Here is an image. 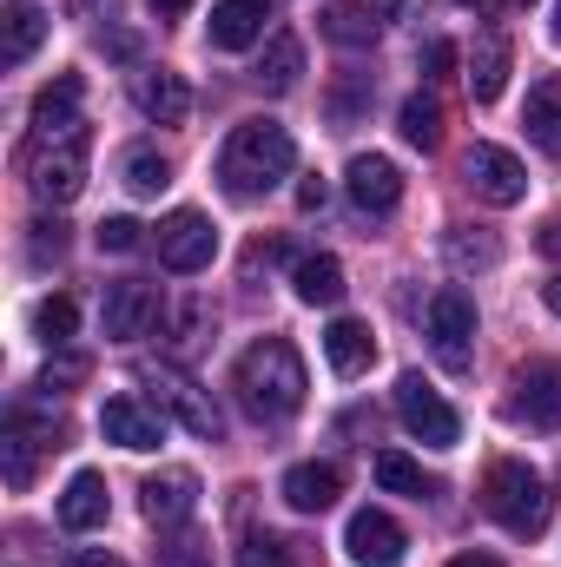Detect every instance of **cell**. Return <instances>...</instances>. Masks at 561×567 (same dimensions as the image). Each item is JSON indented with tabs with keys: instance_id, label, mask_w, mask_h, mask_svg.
I'll use <instances>...</instances> for the list:
<instances>
[{
	"instance_id": "30",
	"label": "cell",
	"mask_w": 561,
	"mask_h": 567,
	"mask_svg": "<svg viewBox=\"0 0 561 567\" xmlns=\"http://www.w3.org/2000/svg\"><path fill=\"white\" fill-rule=\"evenodd\" d=\"M377 488L410 495V502H429V495H436V475H422V462H410L404 449H384V455H377Z\"/></svg>"
},
{
	"instance_id": "29",
	"label": "cell",
	"mask_w": 561,
	"mask_h": 567,
	"mask_svg": "<svg viewBox=\"0 0 561 567\" xmlns=\"http://www.w3.org/2000/svg\"><path fill=\"white\" fill-rule=\"evenodd\" d=\"M120 185H126V192H140V198H159V192L172 185L165 152H159V145H126V158H120Z\"/></svg>"
},
{
	"instance_id": "23",
	"label": "cell",
	"mask_w": 561,
	"mask_h": 567,
	"mask_svg": "<svg viewBox=\"0 0 561 567\" xmlns=\"http://www.w3.org/2000/svg\"><path fill=\"white\" fill-rule=\"evenodd\" d=\"M522 133H529L536 152L561 158V80H555V73H549V80H536V93H529V106H522Z\"/></svg>"
},
{
	"instance_id": "12",
	"label": "cell",
	"mask_w": 561,
	"mask_h": 567,
	"mask_svg": "<svg viewBox=\"0 0 561 567\" xmlns=\"http://www.w3.org/2000/svg\"><path fill=\"white\" fill-rule=\"evenodd\" d=\"M344 192H350V205H357L364 218H384V212L404 205V172H397V158H384V152H357V158L344 165Z\"/></svg>"
},
{
	"instance_id": "25",
	"label": "cell",
	"mask_w": 561,
	"mask_h": 567,
	"mask_svg": "<svg viewBox=\"0 0 561 567\" xmlns=\"http://www.w3.org/2000/svg\"><path fill=\"white\" fill-rule=\"evenodd\" d=\"M80 100H86V80L80 73H60L33 93V126L40 133H60V126H80Z\"/></svg>"
},
{
	"instance_id": "11",
	"label": "cell",
	"mask_w": 561,
	"mask_h": 567,
	"mask_svg": "<svg viewBox=\"0 0 561 567\" xmlns=\"http://www.w3.org/2000/svg\"><path fill=\"white\" fill-rule=\"evenodd\" d=\"M159 317H165L159 284H145V278H120V284H106V297H100V323H106V337H113V343L145 337Z\"/></svg>"
},
{
	"instance_id": "45",
	"label": "cell",
	"mask_w": 561,
	"mask_h": 567,
	"mask_svg": "<svg viewBox=\"0 0 561 567\" xmlns=\"http://www.w3.org/2000/svg\"><path fill=\"white\" fill-rule=\"evenodd\" d=\"M67 567H113V555H106V561H100V555H73Z\"/></svg>"
},
{
	"instance_id": "33",
	"label": "cell",
	"mask_w": 561,
	"mask_h": 567,
	"mask_svg": "<svg viewBox=\"0 0 561 567\" xmlns=\"http://www.w3.org/2000/svg\"><path fill=\"white\" fill-rule=\"evenodd\" d=\"M238 567H290V542L272 535V528H265V535L252 528V535H245V548H238Z\"/></svg>"
},
{
	"instance_id": "5",
	"label": "cell",
	"mask_w": 561,
	"mask_h": 567,
	"mask_svg": "<svg viewBox=\"0 0 561 567\" xmlns=\"http://www.w3.org/2000/svg\"><path fill=\"white\" fill-rule=\"evenodd\" d=\"M422 330L442 357V370H469V343H476V297L462 284H442L422 310Z\"/></svg>"
},
{
	"instance_id": "10",
	"label": "cell",
	"mask_w": 561,
	"mask_h": 567,
	"mask_svg": "<svg viewBox=\"0 0 561 567\" xmlns=\"http://www.w3.org/2000/svg\"><path fill=\"white\" fill-rule=\"evenodd\" d=\"M212 258H218V231H212L205 212H172V218L159 225V265H165V271L192 278V271H205Z\"/></svg>"
},
{
	"instance_id": "42",
	"label": "cell",
	"mask_w": 561,
	"mask_h": 567,
	"mask_svg": "<svg viewBox=\"0 0 561 567\" xmlns=\"http://www.w3.org/2000/svg\"><path fill=\"white\" fill-rule=\"evenodd\" d=\"M145 7H152V13H159V20H172V13H185V7H192V0H145Z\"/></svg>"
},
{
	"instance_id": "7",
	"label": "cell",
	"mask_w": 561,
	"mask_h": 567,
	"mask_svg": "<svg viewBox=\"0 0 561 567\" xmlns=\"http://www.w3.org/2000/svg\"><path fill=\"white\" fill-rule=\"evenodd\" d=\"M509 416L529 429H561V363L555 357H529L509 377Z\"/></svg>"
},
{
	"instance_id": "28",
	"label": "cell",
	"mask_w": 561,
	"mask_h": 567,
	"mask_svg": "<svg viewBox=\"0 0 561 567\" xmlns=\"http://www.w3.org/2000/svg\"><path fill=\"white\" fill-rule=\"evenodd\" d=\"M297 73H304V47H297V33H272V47H265V60L252 66V80H258L265 93H290Z\"/></svg>"
},
{
	"instance_id": "31",
	"label": "cell",
	"mask_w": 561,
	"mask_h": 567,
	"mask_svg": "<svg viewBox=\"0 0 561 567\" xmlns=\"http://www.w3.org/2000/svg\"><path fill=\"white\" fill-rule=\"evenodd\" d=\"M397 126H404V140L417 145V152H436V145H442V106H436L429 93H410L404 113H397Z\"/></svg>"
},
{
	"instance_id": "20",
	"label": "cell",
	"mask_w": 561,
	"mask_h": 567,
	"mask_svg": "<svg viewBox=\"0 0 561 567\" xmlns=\"http://www.w3.org/2000/svg\"><path fill=\"white\" fill-rule=\"evenodd\" d=\"M106 475L100 468H80L73 482H67V495H60V528L67 535H93V528H106Z\"/></svg>"
},
{
	"instance_id": "43",
	"label": "cell",
	"mask_w": 561,
	"mask_h": 567,
	"mask_svg": "<svg viewBox=\"0 0 561 567\" xmlns=\"http://www.w3.org/2000/svg\"><path fill=\"white\" fill-rule=\"evenodd\" d=\"M449 567H502V561H496V555H456Z\"/></svg>"
},
{
	"instance_id": "24",
	"label": "cell",
	"mask_w": 561,
	"mask_h": 567,
	"mask_svg": "<svg viewBox=\"0 0 561 567\" xmlns=\"http://www.w3.org/2000/svg\"><path fill=\"white\" fill-rule=\"evenodd\" d=\"M377 13H384V7H370V0H330L324 40H330V47H377V33H384Z\"/></svg>"
},
{
	"instance_id": "14",
	"label": "cell",
	"mask_w": 561,
	"mask_h": 567,
	"mask_svg": "<svg viewBox=\"0 0 561 567\" xmlns=\"http://www.w3.org/2000/svg\"><path fill=\"white\" fill-rule=\"evenodd\" d=\"M100 435L120 442V449H133V455H152V449L165 442V410H159V403H140V396H106Z\"/></svg>"
},
{
	"instance_id": "36",
	"label": "cell",
	"mask_w": 561,
	"mask_h": 567,
	"mask_svg": "<svg viewBox=\"0 0 561 567\" xmlns=\"http://www.w3.org/2000/svg\"><path fill=\"white\" fill-rule=\"evenodd\" d=\"M27 231H33V258H40V265L67 251V231H60V225H47V218H40V225H27Z\"/></svg>"
},
{
	"instance_id": "4",
	"label": "cell",
	"mask_w": 561,
	"mask_h": 567,
	"mask_svg": "<svg viewBox=\"0 0 561 567\" xmlns=\"http://www.w3.org/2000/svg\"><path fill=\"white\" fill-rule=\"evenodd\" d=\"M482 508H489V522H502L516 542H536V535L549 528V482H542L529 462L502 455V462H489V475H482Z\"/></svg>"
},
{
	"instance_id": "22",
	"label": "cell",
	"mask_w": 561,
	"mask_h": 567,
	"mask_svg": "<svg viewBox=\"0 0 561 567\" xmlns=\"http://www.w3.org/2000/svg\"><path fill=\"white\" fill-rule=\"evenodd\" d=\"M324 363H330L337 377H364V370L377 363V337H370V323L337 317V323L324 330Z\"/></svg>"
},
{
	"instance_id": "8",
	"label": "cell",
	"mask_w": 561,
	"mask_h": 567,
	"mask_svg": "<svg viewBox=\"0 0 561 567\" xmlns=\"http://www.w3.org/2000/svg\"><path fill=\"white\" fill-rule=\"evenodd\" d=\"M462 185L482 198V205H522L529 198V172L509 145H469L462 152Z\"/></svg>"
},
{
	"instance_id": "3",
	"label": "cell",
	"mask_w": 561,
	"mask_h": 567,
	"mask_svg": "<svg viewBox=\"0 0 561 567\" xmlns=\"http://www.w3.org/2000/svg\"><path fill=\"white\" fill-rule=\"evenodd\" d=\"M86 158H93V133L86 120L80 126H60V133H40L27 140V185L40 205H73L86 192Z\"/></svg>"
},
{
	"instance_id": "16",
	"label": "cell",
	"mask_w": 561,
	"mask_h": 567,
	"mask_svg": "<svg viewBox=\"0 0 561 567\" xmlns=\"http://www.w3.org/2000/svg\"><path fill=\"white\" fill-rule=\"evenodd\" d=\"M265 20H272V0H212V47L218 53H245L252 40H265Z\"/></svg>"
},
{
	"instance_id": "34",
	"label": "cell",
	"mask_w": 561,
	"mask_h": 567,
	"mask_svg": "<svg viewBox=\"0 0 561 567\" xmlns=\"http://www.w3.org/2000/svg\"><path fill=\"white\" fill-rule=\"evenodd\" d=\"M93 245H100V251H113V258H126V251H140V245H145V225H140V218H100Z\"/></svg>"
},
{
	"instance_id": "15",
	"label": "cell",
	"mask_w": 561,
	"mask_h": 567,
	"mask_svg": "<svg viewBox=\"0 0 561 567\" xmlns=\"http://www.w3.org/2000/svg\"><path fill=\"white\" fill-rule=\"evenodd\" d=\"M140 508H145L152 528H185L192 508H198V475H192V468H159V475H145Z\"/></svg>"
},
{
	"instance_id": "21",
	"label": "cell",
	"mask_w": 561,
	"mask_h": 567,
	"mask_svg": "<svg viewBox=\"0 0 561 567\" xmlns=\"http://www.w3.org/2000/svg\"><path fill=\"white\" fill-rule=\"evenodd\" d=\"M40 40H47V13L33 0H7L0 7V66H27Z\"/></svg>"
},
{
	"instance_id": "37",
	"label": "cell",
	"mask_w": 561,
	"mask_h": 567,
	"mask_svg": "<svg viewBox=\"0 0 561 567\" xmlns=\"http://www.w3.org/2000/svg\"><path fill=\"white\" fill-rule=\"evenodd\" d=\"M80 377H86V357H60V363H47L40 390H67V383H80Z\"/></svg>"
},
{
	"instance_id": "26",
	"label": "cell",
	"mask_w": 561,
	"mask_h": 567,
	"mask_svg": "<svg viewBox=\"0 0 561 567\" xmlns=\"http://www.w3.org/2000/svg\"><path fill=\"white\" fill-rule=\"evenodd\" d=\"M502 86H509V40L482 33L469 53V93H476V106H489V100H502Z\"/></svg>"
},
{
	"instance_id": "35",
	"label": "cell",
	"mask_w": 561,
	"mask_h": 567,
	"mask_svg": "<svg viewBox=\"0 0 561 567\" xmlns=\"http://www.w3.org/2000/svg\"><path fill=\"white\" fill-rule=\"evenodd\" d=\"M152 567H212V548H205L198 535H178V542L152 548Z\"/></svg>"
},
{
	"instance_id": "18",
	"label": "cell",
	"mask_w": 561,
	"mask_h": 567,
	"mask_svg": "<svg viewBox=\"0 0 561 567\" xmlns=\"http://www.w3.org/2000/svg\"><path fill=\"white\" fill-rule=\"evenodd\" d=\"M40 449H60V429H33L27 410H13V416H7V442H0V462H7V482H13V488L33 482Z\"/></svg>"
},
{
	"instance_id": "13",
	"label": "cell",
	"mask_w": 561,
	"mask_h": 567,
	"mask_svg": "<svg viewBox=\"0 0 561 567\" xmlns=\"http://www.w3.org/2000/svg\"><path fill=\"white\" fill-rule=\"evenodd\" d=\"M344 555H350L357 567H404L410 535H404L384 508H357V515H350V528H344Z\"/></svg>"
},
{
	"instance_id": "19",
	"label": "cell",
	"mask_w": 561,
	"mask_h": 567,
	"mask_svg": "<svg viewBox=\"0 0 561 567\" xmlns=\"http://www.w3.org/2000/svg\"><path fill=\"white\" fill-rule=\"evenodd\" d=\"M337 495H344V468L337 462H297L284 475V502L297 515H324V508H337Z\"/></svg>"
},
{
	"instance_id": "44",
	"label": "cell",
	"mask_w": 561,
	"mask_h": 567,
	"mask_svg": "<svg viewBox=\"0 0 561 567\" xmlns=\"http://www.w3.org/2000/svg\"><path fill=\"white\" fill-rule=\"evenodd\" d=\"M542 297H549V310L561 317V278H549V284H542Z\"/></svg>"
},
{
	"instance_id": "1",
	"label": "cell",
	"mask_w": 561,
	"mask_h": 567,
	"mask_svg": "<svg viewBox=\"0 0 561 567\" xmlns=\"http://www.w3.org/2000/svg\"><path fill=\"white\" fill-rule=\"evenodd\" d=\"M232 390H238L245 416H258V423H284V416H297V410H304L310 377H304V357H297L284 337H258V343L238 357Z\"/></svg>"
},
{
	"instance_id": "47",
	"label": "cell",
	"mask_w": 561,
	"mask_h": 567,
	"mask_svg": "<svg viewBox=\"0 0 561 567\" xmlns=\"http://www.w3.org/2000/svg\"><path fill=\"white\" fill-rule=\"evenodd\" d=\"M462 7H482V0H462Z\"/></svg>"
},
{
	"instance_id": "6",
	"label": "cell",
	"mask_w": 561,
	"mask_h": 567,
	"mask_svg": "<svg viewBox=\"0 0 561 567\" xmlns=\"http://www.w3.org/2000/svg\"><path fill=\"white\" fill-rule=\"evenodd\" d=\"M140 383H152V390H159L152 403H159V410H172V416L192 429V435H205V442H218V435H225V416H218V403H212V396H205V390H198L185 370H172V363H145Z\"/></svg>"
},
{
	"instance_id": "32",
	"label": "cell",
	"mask_w": 561,
	"mask_h": 567,
	"mask_svg": "<svg viewBox=\"0 0 561 567\" xmlns=\"http://www.w3.org/2000/svg\"><path fill=\"white\" fill-rule=\"evenodd\" d=\"M33 330H40V343H73V330H80V303L73 297H40V310H33Z\"/></svg>"
},
{
	"instance_id": "40",
	"label": "cell",
	"mask_w": 561,
	"mask_h": 567,
	"mask_svg": "<svg viewBox=\"0 0 561 567\" xmlns=\"http://www.w3.org/2000/svg\"><path fill=\"white\" fill-rule=\"evenodd\" d=\"M536 251H542V258H561V212H555V218H542V231H536Z\"/></svg>"
},
{
	"instance_id": "46",
	"label": "cell",
	"mask_w": 561,
	"mask_h": 567,
	"mask_svg": "<svg viewBox=\"0 0 561 567\" xmlns=\"http://www.w3.org/2000/svg\"><path fill=\"white\" fill-rule=\"evenodd\" d=\"M555 40H561V7H555Z\"/></svg>"
},
{
	"instance_id": "17",
	"label": "cell",
	"mask_w": 561,
	"mask_h": 567,
	"mask_svg": "<svg viewBox=\"0 0 561 567\" xmlns=\"http://www.w3.org/2000/svg\"><path fill=\"white\" fill-rule=\"evenodd\" d=\"M133 106H140L152 126H185V113H192V86H185L178 73L152 66V73L133 80Z\"/></svg>"
},
{
	"instance_id": "27",
	"label": "cell",
	"mask_w": 561,
	"mask_h": 567,
	"mask_svg": "<svg viewBox=\"0 0 561 567\" xmlns=\"http://www.w3.org/2000/svg\"><path fill=\"white\" fill-rule=\"evenodd\" d=\"M290 284H297V297L304 303H344V265L330 258V251H317V258H297V271H290Z\"/></svg>"
},
{
	"instance_id": "2",
	"label": "cell",
	"mask_w": 561,
	"mask_h": 567,
	"mask_svg": "<svg viewBox=\"0 0 561 567\" xmlns=\"http://www.w3.org/2000/svg\"><path fill=\"white\" fill-rule=\"evenodd\" d=\"M290 165H297V140L284 133L278 120H245V126H232V140L218 145V185L232 198L278 192L290 178Z\"/></svg>"
},
{
	"instance_id": "39",
	"label": "cell",
	"mask_w": 561,
	"mask_h": 567,
	"mask_svg": "<svg viewBox=\"0 0 561 567\" xmlns=\"http://www.w3.org/2000/svg\"><path fill=\"white\" fill-rule=\"evenodd\" d=\"M67 13H73V20H113L120 0H67Z\"/></svg>"
},
{
	"instance_id": "38",
	"label": "cell",
	"mask_w": 561,
	"mask_h": 567,
	"mask_svg": "<svg viewBox=\"0 0 561 567\" xmlns=\"http://www.w3.org/2000/svg\"><path fill=\"white\" fill-rule=\"evenodd\" d=\"M449 66H456V47H449V40H429V47H422V73H429V80H442Z\"/></svg>"
},
{
	"instance_id": "9",
	"label": "cell",
	"mask_w": 561,
	"mask_h": 567,
	"mask_svg": "<svg viewBox=\"0 0 561 567\" xmlns=\"http://www.w3.org/2000/svg\"><path fill=\"white\" fill-rule=\"evenodd\" d=\"M397 416H404V429H410L417 442H429V449H456V442H462V416L422 383L417 370L397 383Z\"/></svg>"
},
{
	"instance_id": "41",
	"label": "cell",
	"mask_w": 561,
	"mask_h": 567,
	"mask_svg": "<svg viewBox=\"0 0 561 567\" xmlns=\"http://www.w3.org/2000/svg\"><path fill=\"white\" fill-rule=\"evenodd\" d=\"M317 205H324V178H317V172H310V178H304V185H297V212H317Z\"/></svg>"
}]
</instances>
